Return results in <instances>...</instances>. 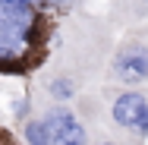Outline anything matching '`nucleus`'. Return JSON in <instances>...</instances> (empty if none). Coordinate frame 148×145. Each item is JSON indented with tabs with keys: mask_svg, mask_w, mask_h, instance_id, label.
Masks as SVG:
<instances>
[{
	"mask_svg": "<svg viewBox=\"0 0 148 145\" xmlns=\"http://www.w3.org/2000/svg\"><path fill=\"white\" fill-rule=\"evenodd\" d=\"M120 29L107 13H91L85 6L60 19L51 38L44 63L25 79L35 104H73L82 91L101 85L104 66Z\"/></svg>",
	"mask_w": 148,
	"mask_h": 145,
	"instance_id": "f257e3e1",
	"label": "nucleus"
},
{
	"mask_svg": "<svg viewBox=\"0 0 148 145\" xmlns=\"http://www.w3.org/2000/svg\"><path fill=\"white\" fill-rule=\"evenodd\" d=\"M82 0H0V76L29 79L44 63L60 19Z\"/></svg>",
	"mask_w": 148,
	"mask_h": 145,
	"instance_id": "f03ea898",
	"label": "nucleus"
},
{
	"mask_svg": "<svg viewBox=\"0 0 148 145\" xmlns=\"http://www.w3.org/2000/svg\"><path fill=\"white\" fill-rule=\"evenodd\" d=\"M98 98H101L98 133L148 142V85L142 88L98 85Z\"/></svg>",
	"mask_w": 148,
	"mask_h": 145,
	"instance_id": "7ed1b4c3",
	"label": "nucleus"
},
{
	"mask_svg": "<svg viewBox=\"0 0 148 145\" xmlns=\"http://www.w3.org/2000/svg\"><path fill=\"white\" fill-rule=\"evenodd\" d=\"M101 85L142 88L148 85V25L123 29L110 47Z\"/></svg>",
	"mask_w": 148,
	"mask_h": 145,
	"instance_id": "20e7f679",
	"label": "nucleus"
},
{
	"mask_svg": "<svg viewBox=\"0 0 148 145\" xmlns=\"http://www.w3.org/2000/svg\"><path fill=\"white\" fill-rule=\"evenodd\" d=\"M35 111L51 129V145H91V129L73 104H35Z\"/></svg>",
	"mask_w": 148,
	"mask_h": 145,
	"instance_id": "39448f33",
	"label": "nucleus"
},
{
	"mask_svg": "<svg viewBox=\"0 0 148 145\" xmlns=\"http://www.w3.org/2000/svg\"><path fill=\"white\" fill-rule=\"evenodd\" d=\"M110 22L120 32L132 29V25H145L148 22V0H107V10Z\"/></svg>",
	"mask_w": 148,
	"mask_h": 145,
	"instance_id": "423d86ee",
	"label": "nucleus"
},
{
	"mask_svg": "<svg viewBox=\"0 0 148 145\" xmlns=\"http://www.w3.org/2000/svg\"><path fill=\"white\" fill-rule=\"evenodd\" d=\"M19 142L22 145H51V129L41 120L38 111H32L22 123H19Z\"/></svg>",
	"mask_w": 148,
	"mask_h": 145,
	"instance_id": "0eeeda50",
	"label": "nucleus"
},
{
	"mask_svg": "<svg viewBox=\"0 0 148 145\" xmlns=\"http://www.w3.org/2000/svg\"><path fill=\"white\" fill-rule=\"evenodd\" d=\"M120 145H145V142H136V139H120Z\"/></svg>",
	"mask_w": 148,
	"mask_h": 145,
	"instance_id": "6e6552de",
	"label": "nucleus"
},
{
	"mask_svg": "<svg viewBox=\"0 0 148 145\" xmlns=\"http://www.w3.org/2000/svg\"><path fill=\"white\" fill-rule=\"evenodd\" d=\"M145 25H148V22H145Z\"/></svg>",
	"mask_w": 148,
	"mask_h": 145,
	"instance_id": "1a4fd4ad",
	"label": "nucleus"
}]
</instances>
